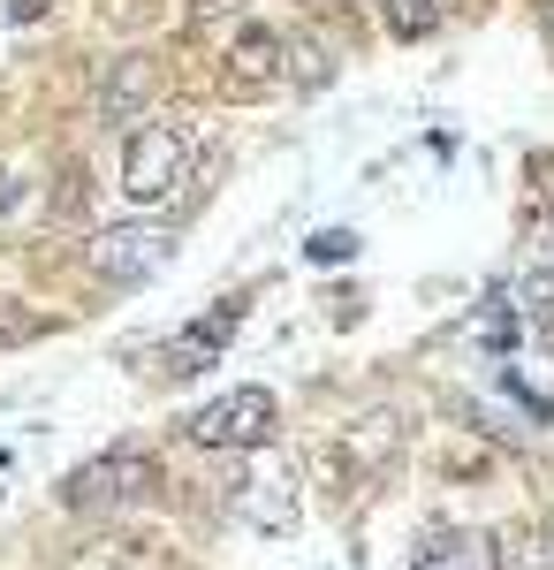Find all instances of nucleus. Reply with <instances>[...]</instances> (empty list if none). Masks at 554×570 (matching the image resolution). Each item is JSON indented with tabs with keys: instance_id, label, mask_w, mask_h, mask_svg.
I'll return each mask as SVG.
<instances>
[{
	"instance_id": "nucleus-1",
	"label": "nucleus",
	"mask_w": 554,
	"mask_h": 570,
	"mask_svg": "<svg viewBox=\"0 0 554 570\" xmlns=\"http://www.w3.org/2000/svg\"><path fill=\"white\" fill-rule=\"evenodd\" d=\"M190 168H198V145L175 122H137L122 137V198L129 206H168L175 190L190 183Z\"/></svg>"
},
{
	"instance_id": "nucleus-2",
	"label": "nucleus",
	"mask_w": 554,
	"mask_h": 570,
	"mask_svg": "<svg viewBox=\"0 0 554 570\" xmlns=\"http://www.w3.org/2000/svg\"><path fill=\"white\" fill-rule=\"evenodd\" d=\"M152 487H160V464H152L145 449H107V456H91V464H77V472L61 480V510L99 518V510H129V502H145Z\"/></svg>"
},
{
	"instance_id": "nucleus-3",
	"label": "nucleus",
	"mask_w": 554,
	"mask_h": 570,
	"mask_svg": "<svg viewBox=\"0 0 554 570\" xmlns=\"http://www.w3.org/2000/svg\"><path fill=\"white\" fill-rule=\"evenodd\" d=\"M85 259L107 289H137V282H152V274L175 259V228L168 220H115V228L91 236Z\"/></svg>"
},
{
	"instance_id": "nucleus-4",
	"label": "nucleus",
	"mask_w": 554,
	"mask_h": 570,
	"mask_svg": "<svg viewBox=\"0 0 554 570\" xmlns=\"http://www.w3.org/2000/svg\"><path fill=\"white\" fill-rule=\"evenodd\" d=\"M236 518L244 525H258V532H297V518H304V487H297V472L258 441V449H244V480H236Z\"/></svg>"
},
{
	"instance_id": "nucleus-5",
	"label": "nucleus",
	"mask_w": 554,
	"mask_h": 570,
	"mask_svg": "<svg viewBox=\"0 0 554 570\" xmlns=\"http://www.w3.org/2000/svg\"><path fill=\"white\" fill-rule=\"evenodd\" d=\"M274 395L266 389H228L214 403H198L190 419H182V434L198 441V449H258V441H274Z\"/></svg>"
},
{
	"instance_id": "nucleus-6",
	"label": "nucleus",
	"mask_w": 554,
	"mask_h": 570,
	"mask_svg": "<svg viewBox=\"0 0 554 570\" xmlns=\"http://www.w3.org/2000/svg\"><path fill=\"white\" fill-rule=\"evenodd\" d=\"M152 99H160V69L145 61V53H122V61H107L99 69V85H91V115L99 122H115V130H137V122H152Z\"/></svg>"
},
{
	"instance_id": "nucleus-7",
	"label": "nucleus",
	"mask_w": 554,
	"mask_h": 570,
	"mask_svg": "<svg viewBox=\"0 0 554 570\" xmlns=\"http://www.w3.org/2000/svg\"><path fill=\"white\" fill-rule=\"evenodd\" d=\"M220 85H228V99H266L274 85H289V46L274 39V31H258V23H244V31L228 39Z\"/></svg>"
},
{
	"instance_id": "nucleus-8",
	"label": "nucleus",
	"mask_w": 554,
	"mask_h": 570,
	"mask_svg": "<svg viewBox=\"0 0 554 570\" xmlns=\"http://www.w3.org/2000/svg\"><path fill=\"white\" fill-rule=\"evenodd\" d=\"M244 312H251V297H220L214 312H198V320H190V327H182V335L168 343V373H182V381H190V373H206V365H220V351H228V335L244 327Z\"/></svg>"
},
{
	"instance_id": "nucleus-9",
	"label": "nucleus",
	"mask_w": 554,
	"mask_h": 570,
	"mask_svg": "<svg viewBox=\"0 0 554 570\" xmlns=\"http://www.w3.org/2000/svg\"><path fill=\"white\" fill-rule=\"evenodd\" d=\"M410 570H502V548H494L486 532L448 525V532H426V540H418V563Z\"/></svg>"
},
{
	"instance_id": "nucleus-10",
	"label": "nucleus",
	"mask_w": 554,
	"mask_h": 570,
	"mask_svg": "<svg viewBox=\"0 0 554 570\" xmlns=\"http://www.w3.org/2000/svg\"><path fill=\"white\" fill-rule=\"evenodd\" d=\"M380 23L395 39H426L433 23H441V0H380Z\"/></svg>"
},
{
	"instance_id": "nucleus-11",
	"label": "nucleus",
	"mask_w": 554,
	"mask_h": 570,
	"mask_svg": "<svg viewBox=\"0 0 554 570\" xmlns=\"http://www.w3.org/2000/svg\"><path fill=\"white\" fill-rule=\"evenodd\" d=\"M289 77L319 91L327 77H335V61H327V46H311V39H304V46H289Z\"/></svg>"
},
{
	"instance_id": "nucleus-12",
	"label": "nucleus",
	"mask_w": 554,
	"mask_h": 570,
	"mask_svg": "<svg viewBox=\"0 0 554 570\" xmlns=\"http://www.w3.org/2000/svg\"><path fill=\"white\" fill-rule=\"evenodd\" d=\"M349 252H357V236H349V228H319V236L304 244V259H311V266H342Z\"/></svg>"
},
{
	"instance_id": "nucleus-13",
	"label": "nucleus",
	"mask_w": 554,
	"mask_h": 570,
	"mask_svg": "<svg viewBox=\"0 0 554 570\" xmlns=\"http://www.w3.org/2000/svg\"><path fill=\"white\" fill-rule=\"evenodd\" d=\"M516 570H554V540H532V548H524V563Z\"/></svg>"
},
{
	"instance_id": "nucleus-14",
	"label": "nucleus",
	"mask_w": 554,
	"mask_h": 570,
	"mask_svg": "<svg viewBox=\"0 0 554 570\" xmlns=\"http://www.w3.org/2000/svg\"><path fill=\"white\" fill-rule=\"evenodd\" d=\"M8 206H16V176L0 168V214H8Z\"/></svg>"
},
{
	"instance_id": "nucleus-15",
	"label": "nucleus",
	"mask_w": 554,
	"mask_h": 570,
	"mask_svg": "<svg viewBox=\"0 0 554 570\" xmlns=\"http://www.w3.org/2000/svg\"><path fill=\"white\" fill-rule=\"evenodd\" d=\"M16 327H23V320H16V312H8V297H0V335H16Z\"/></svg>"
},
{
	"instance_id": "nucleus-16",
	"label": "nucleus",
	"mask_w": 554,
	"mask_h": 570,
	"mask_svg": "<svg viewBox=\"0 0 554 570\" xmlns=\"http://www.w3.org/2000/svg\"><path fill=\"white\" fill-rule=\"evenodd\" d=\"M540 23H547V31H554V0H547V8H540Z\"/></svg>"
}]
</instances>
